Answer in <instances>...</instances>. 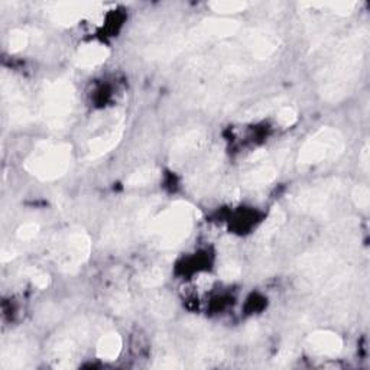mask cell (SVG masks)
<instances>
[{"label": "cell", "mask_w": 370, "mask_h": 370, "mask_svg": "<svg viewBox=\"0 0 370 370\" xmlns=\"http://www.w3.org/2000/svg\"><path fill=\"white\" fill-rule=\"evenodd\" d=\"M208 8L217 14H238L243 12L248 8V4L239 2V0H218V2L208 4Z\"/></svg>", "instance_id": "22"}, {"label": "cell", "mask_w": 370, "mask_h": 370, "mask_svg": "<svg viewBox=\"0 0 370 370\" xmlns=\"http://www.w3.org/2000/svg\"><path fill=\"white\" fill-rule=\"evenodd\" d=\"M123 133H125V123H123V120H120L116 125H113L112 127H109L106 132L90 139L87 144V149H85V159L95 161V159L105 157L110 151H113L122 141Z\"/></svg>", "instance_id": "11"}, {"label": "cell", "mask_w": 370, "mask_h": 370, "mask_svg": "<svg viewBox=\"0 0 370 370\" xmlns=\"http://www.w3.org/2000/svg\"><path fill=\"white\" fill-rule=\"evenodd\" d=\"M367 43V32L360 29L336 46L333 58L322 68L318 80L324 100L340 102L350 95L360 77Z\"/></svg>", "instance_id": "1"}, {"label": "cell", "mask_w": 370, "mask_h": 370, "mask_svg": "<svg viewBox=\"0 0 370 370\" xmlns=\"http://www.w3.org/2000/svg\"><path fill=\"white\" fill-rule=\"evenodd\" d=\"M242 275V269L236 263H226L220 269V276L226 281H233Z\"/></svg>", "instance_id": "30"}, {"label": "cell", "mask_w": 370, "mask_h": 370, "mask_svg": "<svg viewBox=\"0 0 370 370\" xmlns=\"http://www.w3.org/2000/svg\"><path fill=\"white\" fill-rule=\"evenodd\" d=\"M152 311H154V314H157L159 317H169L174 312L172 301L164 295H158L152 301Z\"/></svg>", "instance_id": "28"}, {"label": "cell", "mask_w": 370, "mask_h": 370, "mask_svg": "<svg viewBox=\"0 0 370 370\" xmlns=\"http://www.w3.org/2000/svg\"><path fill=\"white\" fill-rule=\"evenodd\" d=\"M342 189L343 184L339 179H327L300 190L291 197V203L302 211L322 214L336 203Z\"/></svg>", "instance_id": "8"}, {"label": "cell", "mask_w": 370, "mask_h": 370, "mask_svg": "<svg viewBox=\"0 0 370 370\" xmlns=\"http://www.w3.org/2000/svg\"><path fill=\"white\" fill-rule=\"evenodd\" d=\"M39 230H41V227H39L38 223L26 221V223L19 226V228L16 230V236L22 242H29V240H32V239H35L38 236Z\"/></svg>", "instance_id": "26"}, {"label": "cell", "mask_w": 370, "mask_h": 370, "mask_svg": "<svg viewBox=\"0 0 370 370\" xmlns=\"http://www.w3.org/2000/svg\"><path fill=\"white\" fill-rule=\"evenodd\" d=\"M97 5L88 2H63L50 9V19L61 26H73L90 15Z\"/></svg>", "instance_id": "12"}, {"label": "cell", "mask_w": 370, "mask_h": 370, "mask_svg": "<svg viewBox=\"0 0 370 370\" xmlns=\"http://www.w3.org/2000/svg\"><path fill=\"white\" fill-rule=\"evenodd\" d=\"M122 346H123L122 337L115 332H109L103 334L96 344L97 357L105 361H113L120 356Z\"/></svg>", "instance_id": "18"}, {"label": "cell", "mask_w": 370, "mask_h": 370, "mask_svg": "<svg viewBox=\"0 0 370 370\" xmlns=\"http://www.w3.org/2000/svg\"><path fill=\"white\" fill-rule=\"evenodd\" d=\"M31 360V347L22 339H14L4 347L2 366L5 369H22Z\"/></svg>", "instance_id": "15"}, {"label": "cell", "mask_w": 370, "mask_h": 370, "mask_svg": "<svg viewBox=\"0 0 370 370\" xmlns=\"http://www.w3.org/2000/svg\"><path fill=\"white\" fill-rule=\"evenodd\" d=\"M203 132L201 130H190L181 137H178L172 147V161L179 162L185 158H189L193 152H196L203 142Z\"/></svg>", "instance_id": "16"}, {"label": "cell", "mask_w": 370, "mask_h": 370, "mask_svg": "<svg viewBox=\"0 0 370 370\" xmlns=\"http://www.w3.org/2000/svg\"><path fill=\"white\" fill-rule=\"evenodd\" d=\"M238 31H239V23L235 21L210 19L190 29L187 33L169 39L161 46H155L149 56L155 58L172 57L191 48V46L200 45L210 39H220V38L235 35Z\"/></svg>", "instance_id": "4"}, {"label": "cell", "mask_w": 370, "mask_h": 370, "mask_svg": "<svg viewBox=\"0 0 370 370\" xmlns=\"http://www.w3.org/2000/svg\"><path fill=\"white\" fill-rule=\"evenodd\" d=\"M158 367H162V369H175V367H181V364L176 363V359L164 357V359L161 360V363L158 364Z\"/></svg>", "instance_id": "33"}, {"label": "cell", "mask_w": 370, "mask_h": 370, "mask_svg": "<svg viewBox=\"0 0 370 370\" xmlns=\"http://www.w3.org/2000/svg\"><path fill=\"white\" fill-rule=\"evenodd\" d=\"M360 161V166L364 172H369V166H370V151H369V144H366L361 149V154L359 157Z\"/></svg>", "instance_id": "32"}, {"label": "cell", "mask_w": 370, "mask_h": 370, "mask_svg": "<svg viewBox=\"0 0 370 370\" xmlns=\"http://www.w3.org/2000/svg\"><path fill=\"white\" fill-rule=\"evenodd\" d=\"M352 199L354 204L361 210H367L370 206V191L366 185H356L352 191Z\"/></svg>", "instance_id": "27"}, {"label": "cell", "mask_w": 370, "mask_h": 370, "mask_svg": "<svg viewBox=\"0 0 370 370\" xmlns=\"http://www.w3.org/2000/svg\"><path fill=\"white\" fill-rule=\"evenodd\" d=\"M307 6L312 9H326L337 16H347L350 15L356 8V2H329V4H307Z\"/></svg>", "instance_id": "21"}, {"label": "cell", "mask_w": 370, "mask_h": 370, "mask_svg": "<svg viewBox=\"0 0 370 370\" xmlns=\"http://www.w3.org/2000/svg\"><path fill=\"white\" fill-rule=\"evenodd\" d=\"M88 334V324L85 321H78L70 326L63 334L57 336L51 353L53 360L57 367H71L73 360L83 342Z\"/></svg>", "instance_id": "9"}, {"label": "cell", "mask_w": 370, "mask_h": 370, "mask_svg": "<svg viewBox=\"0 0 370 370\" xmlns=\"http://www.w3.org/2000/svg\"><path fill=\"white\" fill-rule=\"evenodd\" d=\"M110 56V51L106 45L91 42L85 43L77 50L74 56V63L80 68H95L103 64Z\"/></svg>", "instance_id": "14"}, {"label": "cell", "mask_w": 370, "mask_h": 370, "mask_svg": "<svg viewBox=\"0 0 370 370\" xmlns=\"http://www.w3.org/2000/svg\"><path fill=\"white\" fill-rule=\"evenodd\" d=\"M75 90L68 78H58L45 85L41 97V116L46 126L64 129L73 116Z\"/></svg>", "instance_id": "5"}, {"label": "cell", "mask_w": 370, "mask_h": 370, "mask_svg": "<svg viewBox=\"0 0 370 370\" xmlns=\"http://www.w3.org/2000/svg\"><path fill=\"white\" fill-rule=\"evenodd\" d=\"M297 119H298V113H297V110H295L294 107H291V106L282 107L280 112H278V115H276L278 123L285 126V127L292 126V125L297 122Z\"/></svg>", "instance_id": "29"}, {"label": "cell", "mask_w": 370, "mask_h": 370, "mask_svg": "<svg viewBox=\"0 0 370 370\" xmlns=\"http://www.w3.org/2000/svg\"><path fill=\"white\" fill-rule=\"evenodd\" d=\"M284 220H285L284 211H281V210H273L272 214L269 216L268 221L263 224V227H262V230H260V236H262L263 239L270 238V236L275 233V231H278V228H280V227L282 226Z\"/></svg>", "instance_id": "23"}, {"label": "cell", "mask_w": 370, "mask_h": 370, "mask_svg": "<svg viewBox=\"0 0 370 370\" xmlns=\"http://www.w3.org/2000/svg\"><path fill=\"white\" fill-rule=\"evenodd\" d=\"M165 281V270L162 268L154 266V268H148L147 270H144L139 276V282L144 288L148 290H154L158 288L164 284Z\"/></svg>", "instance_id": "20"}, {"label": "cell", "mask_w": 370, "mask_h": 370, "mask_svg": "<svg viewBox=\"0 0 370 370\" xmlns=\"http://www.w3.org/2000/svg\"><path fill=\"white\" fill-rule=\"evenodd\" d=\"M71 147L63 142H38L26 158L25 169L41 181H54L67 174L71 166Z\"/></svg>", "instance_id": "3"}, {"label": "cell", "mask_w": 370, "mask_h": 370, "mask_svg": "<svg viewBox=\"0 0 370 370\" xmlns=\"http://www.w3.org/2000/svg\"><path fill=\"white\" fill-rule=\"evenodd\" d=\"M91 240L81 228H73L56 238L51 245V256L65 273H75L90 258Z\"/></svg>", "instance_id": "7"}, {"label": "cell", "mask_w": 370, "mask_h": 370, "mask_svg": "<svg viewBox=\"0 0 370 370\" xmlns=\"http://www.w3.org/2000/svg\"><path fill=\"white\" fill-rule=\"evenodd\" d=\"M305 346L310 352L318 354V356H327L334 357L340 354L343 350V340L339 334L333 332H314L311 333L307 340Z\"/></svg>", "instance_id": "13"}, {"label": "cell", "mask_w": 370, "mask_h": 370, "mask_svg": "<svg viewBox=\"0 0 370 370\" xmlns=\"http://www.w3.org/2000/svg\"><path fill=\"white\" fill-rule=\"evenodd\" d=\"M159 179V169L155 166H144L132 172L126 178L127 187H144V185L154 184Z\"/></svg>", "instance_id": "19"}, {"label": "cell", "mask_w": 370, "mask_h": 370, "mask_svg": "<svg viewBox=\"0 0 370 370\" xmlns=\"http://www.w3.org/2000/svg\"><path fill=\"white\" fill-rule=\"evenodd\" d=\"M346 148L344 136L334 127H321L311 134L300 149L298 165L301 168L315 166L337 159Z\"/></svg>", "instance_id": "6"}, {"label": "cell", "mask_w": 370, "mask_h": 370, "mask_svg": "<svg viewBox=\"0 0 370 370\" xmlns=\"http://www.w3.org/2000/svg\"><path fill=\"white\" fill-rule=\"evenodd\" d=\"M278 172H280V168H278L276 161H270L249 171L245 175L243 182L248 187H260V185L270 184L278 176Z\"/></svg>", "instance_id": "17"}, {"label": "cell", "mask_w": 370, "mask_h": 370, "mask_svg": "<svg viewBox=\"0 0 370 370\" xmlns=\"http://www.w3.org/2000/svg\"><path fill=\"white\" fill-rule=\"evenodd\" d=\"M23 273L26 275L28 280L38 288L41 290H45L46 287L50 285V276L46 275L42 269L39 268H35V266H29L23 270Z\"/></svg>", "instance_id": "25"}, {"label": "cell", "mask_w": 370, "mask_h": 370, "mask_svg": "<svg viewBox=\"0 0 370 370\" xmlns=\"http://www.w3.org/2000/svg\"><path fill=\"white\" fill-rule=\"evenodd\" d=\"M29 42V35L23 29H14L8 38V46L11 53H19L26 48Z\"/></svg>", "instance_id": "24"}, {"label": "cell", "mask_w": 370, "mask_h": 370, "mask_svg": "<svg viewBox=\"0 0 370 370\" xmlns=\"http://www.w3.org/2000/svg\"><path fill=\"white\" fill-rule=\"evenodd\" d=\"M2 90H4L5 107L9 113L12 123L14 125L29 123L33 119V116H32L29 103L25 97V91L21 88V85L11 78L9 81L8 80L4 81Z\"/></svg>", "instance_id": "10"}, {"label": "cell", "mask_w": 370, "mask_h": 370, "mask_svg": "<svg viewBox=\"0 0 370 370\" xmlns=\"http://www.w3.org/2000/svg\"><path fill=\"white\" fill-rule=\"evenodd\" d=\"M112 305H113V310L117 311V312H125L129 310V305H130V301L127 298V295L125 294H117L115 297V300L112 301Z\"/></svg>", "instance_id": "31"}, {"label": "cell", "mask_w": 370, "mask_h": 370, "mask_svg": "<svg viewBox=\"0 0 370 370\" xmlns=\"http://www.w3.org/2000/svg\"><path fill=\"white\" fill-rule=\"evenodd\" d=\"M197 218V210L185 201H176L148 224V235L161 249H172L181 245L191 233Z\"/></svg>", "instance_id": "2"}]
</instances>
